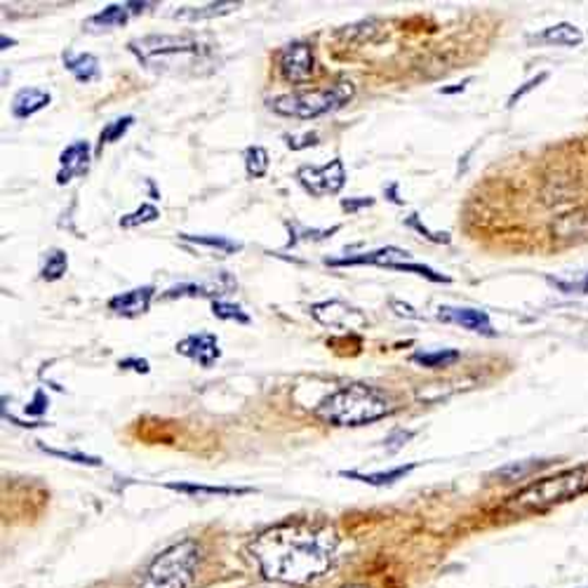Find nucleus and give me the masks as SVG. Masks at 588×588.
Wrapping results in <instances>:
<instances>
[{
	"label": "nucleus",
	"mask_w": 588,
	"mask_h": 588,
	"mask_svg": "<svg viewBox=\"0 0 588 588\" xmlns=\"http://www.w3.org/2000/svg\"><path fill=\"white\" fill-rule=\"evenodd\" d=\"M407 226H412V228H414V231H419V234L424 235L426 241H430V243H445V245H447V243H449V235L447 234H430L429 228H426L424 224L419 222V215H412L410 219H407Z\"/></svg>",
	"instance_id": "72a5a7b5"
},
{
	"label": "nucleus",
	"mask_w": 588,
	"mask_h": 588,
	"mask_svg": "<svg viewBox=\"0 0 588 588\" xmlns=\"http://www.w3.org/2000/svg\"><path fill=\"white\" fill-rule=\"evenodd\" d=\"M52 95L47 89H38V88H24L20 89L13 99V115L14 118H31L38 111H43L45 107H50Z\"/></svg>",
	"instance_id": "a211bd4d"
},
{
	"label": "nucleus",
	"mask_w": 588,
	"mask_h": 588,
	"mask_svg": "<svg viewBox=\"0 0 588 588\" xmlns=\"http://www.w3.org/2000/svg\"><path fill=\"white\" fill-rule=\"evenodd\" d=\"M417 468V464H405V466L391 468V471H381V473H358V471H342V478H348V481H358L365 482V485H374V487H386L393 485V482L405 481L407 475L412 473Z\"/></svg>",
	"instance_id": "aec40b11"
},
{
	"label": "nucleus",
	"mask_w": 588,
	"mask_h": 588,
	"mask_svg": "<svg viewBox=\"0 0 588 588\" xmlns=\"http://www.w3.org/2000/svg\"><path fill=\"white\" fill-rule=\"evenodd\" d=\"M374 198H348V200H342V209L348 212V215H358L362 208H372Z\"/></svg>",
	"instance_id": "e433bc0d"
},
{
	"label": "nucleus",
	"mask_w": 588,
	"mask_h": 588,
	"mask_svg": "<svg viewBox=\"0 0 588 588\" xmlns=\"http://www.w3.org/2000/svg\"><path fill=\"white\" fill-rule=\"evenodd\" d=\"M134 125V115H123V118H115L114 123H108L107 127L99 134V144H97V151H104V146L114 144L123 137V134Z\"/></svg>",
	"instance_id": "cd10ccee"
},
{
	"label": "nucleus",
	"mask_w": 588,
	"mask_h": 588,
	"mask_svg": "<svg viewBox=\"0 0 588 588\" xmlns=\"http://www.w3.org/2000/svg\"><path fill=\"white\" fill-rule=\"evenodd\" d=\"M175 492L191 494V497H235V494H250V487H209V485H191V482H167Z\"/></svg>",
	"instance_id": "5701e85b"
},
{
	"label": "nucleus",
	"mask_w": 588,
	"mask_h": 588,
	"mask_svg": "<svg viewBox=\"0 0 588 588\" xmlns=\"http://www.w3.org/2000/svg\"><path fill=\"white\" fill-rule=\"evenodd\" d=\"M235 287V280L222 271L212 280H203V283H182L175 285L170 290L165 292V299H177V297H219V294H228Z\"/></svg>",
	"instance_id": "f8f14e48"
},
{
	"label": "nucleus",
	"mask_w": 588,
	"mask_h": 588,
	"mask_svg": "<svg viewBox=\"0 0 588 588\" xmlns=\"http://www.w3.org/2000/svg\"><path fill=\"white\" fill-rule=\"evenodd\" d=\"M410 260V252L407 250H400V247H381V250H374V252H362L354 254V257H342V260H325L328 266H384V268H391L396 264H403V261Z\"/></svg>",
	"instance_id": "4468645a"
},
{
	"label": "nucleus",
	"mask_w": 588,
	"mask_h": 588,
	"mask_svg": "<svg viewBox=\"0 0 588 588\" xmlns=\"http://www.w3.org/2000/svg\"><path fill=\"white\" fill-rule=\"evenodd\" d=\"M412 436H414V430H393L391 436L384 440V447L388 449V452H398L407 440H412Z\"/></svg>",
	"instance_id": "c9c22d12"
},
{
	"label": "nucleus",
	"mask_w": 588,
	"mask_h": 588,
	"mask_svg": "<svg viewBox=\"0 0 588 588\" xmlns=\"http://www.w3.org/2000/svg\"><path fill=\"white\" fill-rule=\"evenodd\" d=\"M459 358H462V354H459L456 348H440V351H424V354L419 351V354L412 355V361L422 367H429V370L455 365Z\"/></svg>",
	"instance_id": "393cba45"
},
{
	"label": "nucleus",
	"mask_w": 588,
	"mask_h": 588,
	"mask_svg": "<svg viewBox=\"0 0 588 588\" xmlns=\"http://www.w3.org/2000/svg\"><path fill=\"white\" fill-rule=\"evenodd\" d=\"M45 410H47V398H45L43 391H38L31 405H26V414H43Z\"/></svg>",
	"instance_id": "ea45409f"
},
{
	"label": "nucleus",
	"mask_w": 588,
	"mask_h": 588,
	"mask_svg": "<svg viewBox=\"0 0 588 588\" xmlns=\"http://www.w3.org/2000/svg\"><path fill=\"white\" fill-rule=\"evenodd\" d=\"M0 45H3V50H7V45H10V47H13V45H17V40H7V36H3V38H0Z\"/></svg>",
	"instance_id": "79ce46f5"
},
{
	"label": "nucleus",
	"mask_w": 588,
	"mask_h": 588,
	"mask_svg": "<svg viewBox=\"0 0 588 588\" xmlns=\"http://www.w3.org/2000/svg\"><path fill=\"white\" fill-rule=\"evenodd\" d=\"M40 449L43 452H47V455L52 456H59V459H66V462H73V464H81V466H102V459L99 456H89V455H82V452H64V449H55V447H45V445H40Z\"/></svg>",
	"instance_id": "473e14b6"
},
{
	"label": "nucleus",
	"mask_w": 588,
	"mask_h": 588,
	"mask_svg": "<svg viewBox=\"0 0 588 588\" xmlns=\"http://www.w3.org/2000/svg\"><path fill=\"white\" fill-rule=\"evenodd\" d=\"M212 313L219 320H235L241 325H250V316L238 304H228V302H212Z\"/></svg>",
	"instance_id": "c756f323"
},
{
	"label": "nucleus",
	"mask_w": 588,
	"mask_h": 588,
	"mask_svg": "<svg viewBox=\"0 0 588 588\" xmlns=\"http://www.w3.org/2000/svg\"><path fill=\"white\" fill-rule=\"evenodd\" d=\"M393 400L367 384H348L316 405V419L332 426H365L393 414Z\"/></svg>",
	"instance_id": "f03ea898"
},
{
	"label": "nucleus",
	"mask_w": 588,
	"mask_h": 588,
	"mask_svg": "<svg viewBox=\"0 0 588 588\" xmlns=\"http://www.w3.org/2000/svg\"><path fill=\"white\" fill-rule=\"evenodd\" d=\"M89 156H92V149H89V141H73L62 151L59 156V172H57V183L64 186L69 183L73 177H82L85 172L89 170Z\"/></svg>",
	"instance_id": "9b49d317"
},
{
	"label": "nucleus",
	"mask_w": 588,
	"mask_h": 588,
	"mask_svg": "<svg viewBox=\"0 0 588 588\" xmlns=\"http://www.w3.org/2000/svg\"><path fill=\"white\" fill-rule=\"evenodd\" d=\"M311 316L316 318L318 323L325 325V328L332 329H348V332H355V329L367 328V318L362 316L361 311L354 309V306L344 304V302H320V304L311 306Z\"/></svg>",
	"instance_id": "1a4fd4ad"
},
{
	"label": "nucleus",
	"mask_w": 588,
	"mask_h": 588,
	"mask_svg": "<svg viewBox=\"0 0 588 588\" xmlns=\"http://www.w3.org/2000/svg\"><path fill=\"white\" fill-rule=\"evenodd\" d=\"M530 40L544 45H560V47H579V45L584 43V33L582 29H576L575 24L563 21V24L549 26V29H544V31L537 33V36H532Z\"/></svg>",
	"instance_id": "6ab92c4d"
},
{
	"label": "nucleus",
	"mask_w": 588,
	"mask_h": 588,
	"mask_svg": "<svg viewBox=\"0 0 588 588\" xmlns=\"http://www.w3.org/2000/svg\"><path fill=\"white\" fill-rule=\"evenodd\" d=\"M158 217H160V212H158V208H156V205L144 203L140 209H137V212H132V215L123 217V219H121V228H134V226H140V224L156 222Z\"/></svg>",
	"instance_id": "7c9ffc66"
},
{
	"label": "nucleus",
	"mask_w": 588,
	"mask_h": 588,
	"mask_svg": "<svg viewBox=\"0 0 588 588\" xmlns=\"http://www.w3.org/2000/svg\"><path fill=\"white\" fill-rule=\"evenodd\" d=\"M130 52L146 69L175 73L203 64L209 50L193 36H146L130 40Z\"/></svg>",
	"instance_id": "7ed1b4c3"
},
{
	"label": "nucleus",
	"mask_w": 588,
	"mask_h": 588,
	"mask_svg": "<svg viewBox=\"0 0 588 588\" xmlns=\"http://www.w3.org/2000/svg\"><path fill=\"white\" fill-rule=\"evenodd\" d=\"M299 183L309 191L311 196L323 198V196H335L344 189L346 183V170H344V163L339 158L329 160L328 165H306V167H299L297 170Z\"/></svg>",
	"instance_id": "0eeeda50"
},
{
	"label": "nucleus",
	"mask_w": 588,
	"mask_h": 588,
	"mask_svg": "<svg viewBox=\"0 0 588 588\" xmlns=\"http://www.w3.org/2000/svg\"><path fill=\"white\" fill-rule=\"evenodd\" d=\"M588 492V464L576 468H569L563 473L550 475V478H541L537 482H530L525 490H520L518 494H513L508 499L507 508L511 513H539L546 511L550 507L572 501L576 497Z\"/></svg>",
	"instance_id": "20e7f679"
},
{
	"label": "nucleus",
	"mask_w": 588,
	"mask_h": 588,
	"mask_svg": "<svg viewBox=\"0 0 588 588\" xmlns=\"http://www.w3.org/2000/svg\"><path fill=\"white\" fill-rule=\"evenodd\" d=\"M64 66L69 71L71 76L76 78L78 82H92L102 76V69H99V59L89 52H73L66 50L62 55Z\"/></svg>",
	"instance_id": "f3484780"
},
{
	"label": "nucleus",
	"mask_w": 588,
	"mask_h": 588,
	"mask_svg": "<svg viewBox=\"0 0 588 588\" xmlns=\"http://www.w3.org/2000/svg\"><path fill=\"white\" fill-rule=\"evenodd\" d=\"M278 69L280 76L287 82H306L316 73V57H313V47L309 43H290L285 45L278 55Z\"/></svg>",
	"instance_id": "6e6552de"
},
{
	"label": "nucleus",
	"mask_w": 588,
	"mask_h": 588,
	"mask_svg": "<svg viewBox=\"0 0 588 588\" xmlns=\"http://www.w3.org/2000/svg\"><path fill=\"white\" fill-rule=\"evenodd\" d=\"M318 144V134L316 132H309L302 137V141L294 140V137H287V146H290L292 151H302V149H306V146H316Z\"/></svg>",
	"instance_id": "4c0bfd02"
},
{
	"label": "nucleus",
	"mask_w": 588,
	"mask_h": 588,
	"mask_svg": "<svg viewBox=\"0 0 588 588\" xmlns=\"http://www.w3.org/2000/svg\"><path fill=\"white\" fill-rule=\"evenodd\" d=\"M346 588H370V586H365V584H354V586H346Z\"/></svg>",
	"instance_id": "37998d69"
},
{
	"label": "nucleus",
	"mask_w": 588,
	"mask_h": 588,
	"mask_svg": "<svg viewBox=\"0 0 588 588\" xmlns=\"http://www.w3.org/2000/svg\"><path fill=\"white\" fill-rule=\"evenodd\" d=\"M550 234L558 241H588V208H579L567 212L550 226Z\"/></svg>",
	"instance_id": "dca6fc26"
},
{
	"label": "nucleus",
	"mask_w": 588,
	"mask_h": 588,
	"mask_svg": "<svg viewBox=\"0 0 588 588\" xmlns=\"http://www.w3.org/2000/svg\"><path fill=\"white\" fill-rule=\"evenodd\" d=\"M179 238L186 243H196V245L209 247V250H217V252L224 254H235L241 252L243 245L241 243L231 241L226 235H193V234H179Z\"/></svg>",
	"instance_id": "a878e982"
},
{
	"label": "nucleus",
	"mask_w": 588,
	"mask_h": 588,
	"mask_svg": "<svg viewBox=\"0 0 588 588\" xmlns=\"http://www.w3.org/2000/svg\"><path fill=\"white\" fill-rule=\"evenodd\" d=\"M438 318L445 320V323H456L466 329H473V332H481V335L485 337H494L492 323H490V316H487L485 311L440 306V309H438Z\"/></svg>",
	"instance_id": "2eb2a0df"
},
{
	"label": "nucleus",
	"mask_w": 588,
	"mask_h": 588,
	"mask_svg": "<svg viewBox=\"0 0 588 588\" xmlns=\"http://www.w3.org/2000/svg\"><path fill=\"white\" fill-rule=\"evenodd\" d=\"M546 78H549V73H539L537 78H532V81H527L525 85H523V88H518L516 89V92H513L511 95V99H508V107H516V102H520V99H523V97L527 95V92H532V89L534 88H539V85H541V82L546 81Z\"/></svg>",
	"instance_id": "f704fd0d"
},
{
	"label": "nucleus",
	"mask_w": 588,
	"mask_h": 588,
	"mask_svg": "<svg viewBox=\"0 0 588 588\" xmlns=\"http://www.w3.org/2000/svg\"><path fill=\"white\" fill-rule=\"evenodd\" d=\"M546 283L553 285L563 294H588V273L575 276V278H553V276H549Z\"/></svg>",
	"instance_id": "c85d7f7f"
},
{
	"label": "nucleus",
	"mask_w": 588,
	"mask_h": 588,
	"mask_svg": "<svg viewBox=\"0 0 588 588\" xmlns=\"http://www.w3.org/2000/svg\"><path fill=\"white\" fill-rule=\"evenodd\" d=\"M355 88L351 81H339L335 85L323 89H313V92H292V95H283L278 99H273V111L280 115H290V118H299V121H311L318 115H325L329 111L342 108L344 104L351 102Z\"/></svg>",
	"instance_id": "423d86ee"
},
{
	"label": "nucleus",
	"mask_w": 588,
	"mask_h": 588,
	"mask_svg": "<svg viewBox=\"0 0 588 588\" xmlns=\"http://www.w3.org/2000/svg\"><path fill=\"white\" fill-rule=\"evenodd\" d=\"M241 3H209L203 7H179L177 13H172L175 20H186V21H203V20H215V17H224V14L238 10Z\"/></svg>",
	"instance_id": "4be33fe9"
},
{
	"label": "nucleus",
	"mask_w": 588,
	"mask_h": 588,
	"mask_svg": "<svg viewBox=\"0 0 588 588\" xmlns=\"http://www.w3.org/2000/svg\"><path fill=\"white\" fill-rule=\"evenodd\" d=\"M393 271H405V273H417L422 278L430 280V283H449V276H443V273L433 271L430 266L424 264H410V261H403V264L391 266Z\"/></svg>",
	"instance_id": "2f4dec72"
},
{
	"label": "nucleus",
	"mask_w": 588,
	"mask_h": 588,
	"mask_svg": "<svg viewBox=\"0 0 588 588\" xmlns=\"http://www.w3.org/2000/svg\"><path fill=\"white\" fill-rule=\"evenodd\" d=\"M177 354L186 355L189 361L198 362L200 367H212L222 358V348H219V339L215 335L198 332V335H189L177 344Z\"/></svg>",
	"instance_id": "9d476101"
},
{
	"label": "nucleus",
	"mask_w": 588,
	"mask_h": 588,
	"mask_svg": "<svg viewBox=\"0 0 588 588\" xmlns=\"http://www.w3.org/2000/svg\"><path fill=\"white\" fill-rule=\"evenodd\" d=\"M203 549L193 539L165 549L149 567L137 588H191L198 579Z\"/></svg>",
	"instance_id": "39448f33"
},
{
	"label": "nucleus",
	"mask_w": 588,
	"mask_h": 588,
	"mask_svg": "<svg viewBox=\"0 0 588 588\" xmlns=\"http://www.w3.org/2000/svg\"><path fill=\"white\" fill-rule=\"evenodd\" d=\"M268 165L271 163H268V153H266L264 146H250V149H245V170L250 177H266Z\"/></svg>",
	"instance_id": "bb28decb"
},
{
	"label": "nucleus",
	"mask_w": 588,
	"mask_h": 588,
	"mask_svg": "<svg viewBox=\"0 0 588 588\" xmlns=\"http://www.w3.org/2000/svg\"><path fill=\"white\" fill-rule=\"evenodd\" d=\"M69 268V257L64 250L59 247H52L45 252L43 266H40V278L47 280V283H55V280L64 278V273Z\"/></svg>",
	"instance_id": "b1692460"
},
{
	"label": "nucleus",
	"mask_w": 588,
	"mask_h": 588,
	"mask_svg": "<svg viewBox=\"0 0 588 588\" xmlns=\"http://www.w3.org/2000/svg\"><path fill=\"white\" fill-rule=\"evenodd\" d=\"M391 306H393V309H396V313H398V316L422 318V316H419V313H414V309H412V306H405V304H403V302H391Z\"/></svg>",
	"instance_id": "a19ab883"
},
{
	"label": "nucleus",
	"mask_w": 588,
	"mask_h": 588,
	"mask_svg": "<svg viewBox=\"0 0 588 588\" xmlns=\"http://www.w3.org/2000/svg\"><path fill=\"white\" fill-rule=\"evenodd\" d=\"M153 297H156V290H153L151 285H144V287H134V290L123 292V294H115L114 299H108V309L114 311L115 316L137 318L149 311Z\"/></svg>",
	"instance_id": "ddd939ff"
},
{
	"label": "nucleus",
	"mask_w": 588,
	"mask_h": 588,
	"mask_svg": "<svg viewBox=\"0 0 588 588\" xmlns=\"http://www.w3.org/2000/svg\"><path fill=\"white\" fill-rule=\"evenodd\" d=\"M339 537L328 525L285 523L261 532L250 544V553L261 575L271 582L309 586L335 563Z\"/></svg>",
	"instance_id": "f257e3e1"
},
{
	"label": "nucleus",
	"mask_w": 588,
	"mask_h": 588,
	"mask_svg": "<svg viewBox=\"0 0 588 588\" xmlns=\"http://www.w3.org/2000/svg\"><path fill=\"white\" fill-rule=\"evenodd\" d=\"M130 20V7L125 5H108L104 7L102 13L92 14L88 21H85V29L88 31H108V29H121Z\"/></svg>",
	"instance_id": "412c9836"
},
{
	"label": "nucleus",
	"mask_w": 588,
	"mask_h": 588,
	"mask_svg": "<svg viewBox=\"0 0 588 588\" xmlns=\"http://www.w3.org/2000/svg\"><path fill=\"white\" fill-rule=\"evenodd\" d=\"M118 367H121V370H134V372H141V374H146L151 370L149 362L140 361V358H125V361L118 362Z\"/></svg>",
	"instance_id": "58836bf2"
}]
</instances>
